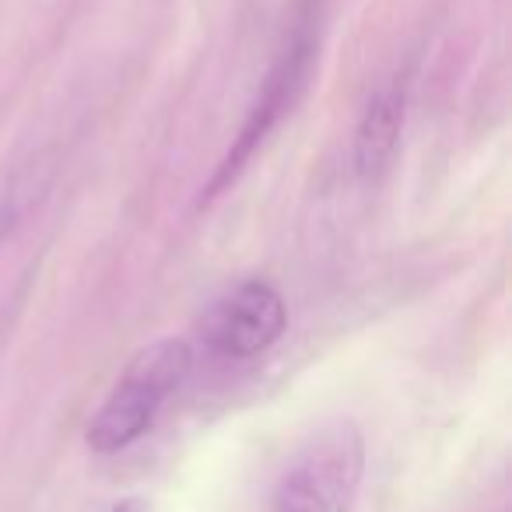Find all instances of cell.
Segmentation results:
<instances>
[{"instance_id": "cell-1", "label": "cell", "mask_w": 512, "mask_h": 512, "mask_svg": "<svg viewBox=\"0 0 512 512\" xmlns=\"http://www.w3.org/2000/svg\"><path fill=\"white\" fill-rule=\"evenodd\" d=\"M190 372L193 351L179 337H165V341L137 351L109 390V397L88 421V446L95 453H120L130 442H137L155 425L165 400L183 390Z\"/></svg>"}, {"instance_id": "cell-2", "label": "cell", "mask_w": 512, "mask_h": 512, "mask_svg": "<svg viewBox=\"0 0 512 512\" xmlns=\"http://www.w3.org/2000/svg\"><path fill=\"white\" fill-rule=\"evenodd\" d=\"M365 474V439L355 421L320 428L274 484V512H351Z\"/></svg>"}, {"instance_id": "cell-3", "label": "cell", "mask_w": 512, "mask_h": 512, "mask_svg": "<svg viewBox=\"0 0 512 512\" xmlns=\"http://www.w3.org/2000/svg\"><path fill=\"white\" fill-rule=\"evenodd\" d=\"M313 64H316V32H313V22H302L299 29L292 32V39L285 43V50L278 53L264 88H260L246 123H242L239 137L232 141L228 155L221 158L214 179L207 183V200L218 197V193L246 169V162L256 155V148L274 134V127H278L295 106H299V99L309 88V78H313Z\"/></svg>"}, {"instance_id": "cell-4", "label": "cell", "mask_w": 512, "mask_h": 512, "mask_svg": "<svg viewBox=\"0 0 512 512\" xmlns=\"http://www.w3.org/2000/svg\"><path fill=\"white\" fill-rule=\"evenodd\" d=\"M288 327V306L274 285L260 278L239 281L204 309L197 323L200 344L214 358L246 362L271 351Z\"/></svg>"}, {"instance_id": "cell-5", "label": "cell", "mask_w": 512, "mask_h": 512, "mask_svg": "<svg viewBox=\"0 0 512 512\" xmlns=\"http://www.w3.org/2000/svg\"><path fill=\"white\" fill-rule=\"evenodd\" d=\"M407 120V81L393 78L379 88L362 109L355 127V141H351V169L362 183H376L390 172L393 158H397L400 137H404Z\"/></svg>"}, {"instance_id": "cell-6", "label": "cell", "mask_w": 512, "mask_h": 512, "mask_svg": "<svg viewBox=\"0 0 512 512\" xmlns=\"http://www.w3.org/2000/svg\"><path fill=\"white\" fill-rule=\"evenodd\" d=\"M25 211V186L22 179H4L0 183V242L8 239L11 232L18 228Z\"/></svg>"}]
</instances>
